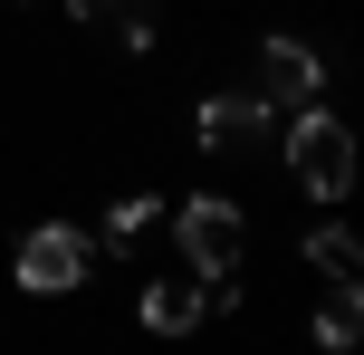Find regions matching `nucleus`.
Listing matches in <instances>:
<instances>
[{
    "instance_id": "nucleus-7",
    "label": "nucleus",
    "mask_w": 364,
    "mask_h": 355,
    "mask_svg": "<svg viewBox=\"0 0 364 355\" xmlns=\"http://www.w3.org/2000/svg\"><path fill=\"white\" fill-rule=\"evenodd\" d=\"M307 269H316L326 288H364V240H355L346 221H316V231H307Z\"/></svg>"
},
{
    "instance_id": "nucleus-4",
    "label": "nucleus",
    "mask_w": 364,
    "mask_h": 355,
    "mask_svg": "<svg viewBox=\"0 0 364 355\" xmlns=\"http://www.w3.org/2000/svg\"><path fill=\"white\" fill-rule=\"evenodd\" d=\"M259 106L269 115H307L316 96H326V58L307 48V38H259Z\"/></svg>"
},
{
    "instance_id": "nucleus-3",
    "label": "nucleus",
    "mask_w": 364,
    "mask_h": 355,
    "mask_svg": "<svg viewBox=\"0 0 364 355\" xmlns=\"http://www.w3.org/2000/svg\"><path fill=\"white\" fill-rule=\"evenodd\" d=\"M87 269H96V240H77L68 221H38L29 240H19L10 279L29 288V298H68V288H87Z\"/></svg>"
},
{
    "instance_id": "nucleus-5",
    "label": "nucleus",
    "mask_w": 364,
    "mask_h": 355,
    "mask_svg": "<svg viewBox=\"0 0 364 355\" xmlns=\"http://www.w3.org/2000/svg\"><path fill=\"white\" fill-rule=\"evenodd\" d=\"M192 134H201V154H269L278 144V115L259 106V96H201Z\"/></svg>"
},
{
    "instance_id": "nucleus-9",
    "label": "nucleus",
    "mask_w": 364,
    "mask_h": 355,
    "mask_svg": "<svg viewBox=\"0 0 364 355\" xmlns=\"http://www.w3.org/2000/svg\"><path fill=\"white\" fill-rule=\"evenodd\" d=\"M364 337V288H326L316 298V346H355Z\"/></svg>"
},
{
    "instance_id": "nucleus-10",
    "label": "nucleus",
    "mask_w": 364,
    "mask_h": 355,
    "mask_svg": "<svg viewBox=\"0 0 364 355\" xmlns=\"http://www.w3.org/2000/svg\"><path fill=\"white\" fill-rule=\"evenodd\" d=\"M154 221H164V211H154V192H125V202L106 211V250H134V240H144Z\"/></svg>"
},
{
    "instance_id": "nucleus-2",
    "label": "nucleus",
    "mask_w": 364,
    "mask_h": 355,
    "mask_svg": "<svg viewBox=\"0 0 364 355\" xmlns=\"http://www.w3.org/2000/svg\"><path fill=\"white\" fill-rule=\"evenodd\" d=\"M173 240H182V260H192L201 279H240L250 221H240V202H220V192H192V202L173 211Z\"/></svg>"
},
{
    "instance_id": "nucleus-6",
    "label": "nucleus",
    "mask_w": 364,
    "mask_h": 355,
    "mask_svg": "<svg viewBox=\"0 0 364 355\" xmlns=\"http://www.w3.org/2000/svg\"><path fill=\"white\" fill-rule=\"evenodd\" d=\"M134 317H144L154 337H192V327L211 317V298H201V279H154L144 298H134Z\"/></svg>"
},
{
    "instance_id": "nucleus-8",
    "label": "nucleus",
    "mask_w": 364,
    "mask_h": 355,
    "mask_svg": "<svg viewBox=\"0 0 364 355\" xmlns=\"http://www.w3.org/2000/svg\"><path fill=\"white\" fill-rule=\"evenodd\" d=\"M77 19L106 38H125V48H154V29H164V0H77Z\"/></svg>"
},
{
    "instance_id": "nucleus-1",
    "label": "nucleus",
    "mask_w": 364,
    "mask_h": 355,
    "mask_svg": "<svg viewBox=\"0 0 364 355\" xmlns=\"http://www.w3.org/2000/svg\"><path fill=\"white\" fill-rule=\"evenodd\" d=\"M278 154H288V173L316 192V202H346V192H355V125H346V115H326V106L288 115Z\"/></svg>"
}]
</instances>
